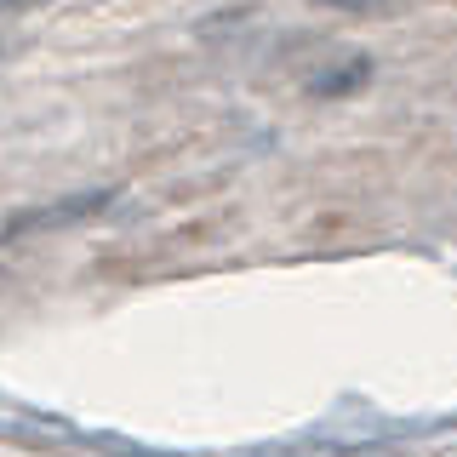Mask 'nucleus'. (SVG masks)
Here are the masks:
<instances>
[{
  "mask_svg": "<svg viewBox=\"0 0 457 457\" xmlns=\"http://www.w3.org/2000/svg\"><path fill=\"white\" fill-rule=\"evenodd\" d=\"M114 189H86V195H63V200H46V206H23L18 218H6L0 240H23V235H52V228H69V223H86L97 212H109Z\"/></svg>",
  "mask_w": 457,
  "mask_h": 457,
  "instance_id": "obj_1",
  "label": "nucleus"
},
{
  "mask_svg": "<svg viewBox=\"0 0 457 457\" xmlns=\"http://www.w3.org/2000/svg\"><path fill=\"white\" fill-rule=\"evenodd\" d=\"M314 6H326V12H354V18H383V12H395L400 0H314Z\"/></svg>",
  "mask_w": 457,
  "mask_h": 457,
  "instance_id": "obj_2",
  "label": "nucleus"
},
{
  "mask_svg": "<svg viewBox=\"0 0 457 457\" xmlns=\"http://www.w3.org/2000/svg\"><path fill=\"white\" fill-rule=\"evenodd\" d=\"M12 6H23V0H0V12H12Z\"/></svg>",
  "mask_w": 457,
  "mask_h": 457,
  "instance_id": "obj_3",
  "label": "nucleus"
}]
</instances>
